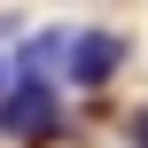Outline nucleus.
<instances>
[{
  "mask_svg": "<svg viewBox=\"0 0 148 148\" xmlns=\"http://www.w3.org/2000/svg\"><path fill=\"white\" fill-rule=\"evenodd\" d=\"M117 62H125V39L94 23V31H70V62H62V78H70V86H109Z\"/></svg>",
  "mask_w": 148,
  "mask_h": 148,
  "instance_id": "obj_2",
  "label": "nucleus"
},
{
  "mask_svg": "<svg viewBox=\"0 0 148 148\" xmlns=\"http://www.w3.org/2000/svg\"><path fill=\"white\" fill-rule=\"evenodd\" d=\"M133 148H148V109H140V117H133Z\"/></svg>",
  "mask_w": 148,
  "mask_h": 148,
  "instance_id": "obj_3",
  "label": "nucleus"
},
{
  "mask_svg": "<svg viewBox=\"0 0 148 148\" xmlns=\"http://www.w3.org/2000/svg\"><path fill=\"white\" fill-rule=\"evenodd\" d=\"M0 133H16V140H47V133H55V78L16 70V86H8V101H0Z\"/></svg>",
  "mask_w": 148,
  "mask_h": 148,
  "instance_id": "obj_1",
  "label": "nucleus"
}]
</instances>
